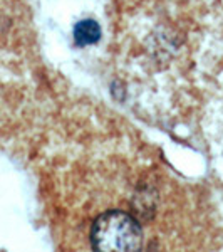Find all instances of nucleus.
Wrapping results in <instances>:
<instances>
[{
  "label": "nucleus",
  "instance_id": "obj_2",
  "mask_svg": "<svg viewBox=\"0 0 223 252\" xmlns=\"http://www.w3.org/2000/svg\"><path fill=\"white\" fill-rule=\"evenodd\" d=\"M101 39V27L96 20L83 19L74 27V42L78 47L92 46Z\"/></svg>",
  "mask_w": 223,
  "mask_h": 252
},
{
  "label": "nucleus",
  "instance_id": "obj_1",
  "mask_svg": "<svg viewBox=\"0 0 223 252\" xmlns=\"http://www.w3.org/2000/svg\"><path fill=\"white\" fill-rule=\"evenodd\" d=\"M94 251H139L143 247V229L133 215L121 210H108L96 219L91 230Z\"/></svg>",
  "mask_w": 223,
  "mask_h": 252
}]
</instances>
